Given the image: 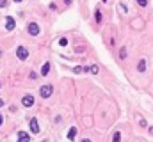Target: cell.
<instances>
[{"label":"cell","instance_id":"obj_1","mask_svg":"<svg viewBox=\"0 0 153 142\" xmlns=\"http://www.w3.org/2000/svg\"><path fill=\"white\" fill-rule=\"evenodd\" d=\"M52 92H54L52 85H43V87L39 89V94H41V98H50V96H52Z\"/></svg>","mask_w":153,"mask_h":142},{"label":"cell","instance_id":"obj_2","mask_svg":"<svg viewBox=\"0 0 153 142\" xmlns=\"http://www.w3.org/2000/svg\"><path fill=\"white\" fill-rule=\"evenodd\" d=\"M16 55H18L20 60H25L29 57V50L25 48V46H18V48H16Z\"/></svg>","mask_w":153,"mask_h":142},{"label":"cell","instance_id":"obj_3","mask_svg":"<svg viewBox=\"0 0 153 142\" xmlns=\"http://www.w3.org/2000/svg\"><path fill=\"white\" fill-rule=\"evenodd\" d=\"M27 30H29L30 36H37V34H39V25H37V23H29Z\"/></svg>","mask_w":153,"mask_h":142},{"label":"cell","instance_id":"obj_4","mask_svg":"<svg viewBox=\"0 0 153 142\" xmlns=\"http://www.w3.org/2000/svg\"><path fill=\"white\" fill-rule=\"evenodd\" d=\"M14 27H16V23H14L13 16H7L6 18V30H14Z\"/></svg>","mask_w":153,"mask_h":142},{"label":"cell","instance_id":"obj_5","mask_svg":"<svg viewBox=\"0 0 153 142\" xmlns=\"http://www.w3.org/2000/svg\"><path fill=\"white\" fill-rule=\"evenodd\" d=\"M21 103H23V107H32V105H34V96H30V94H27V96H23V100H21Z\"/></svg>","mask_w":153,"mask_h":142},{"label":"cell","instance_id":"obj_6","mask_svg":"<svg viewBox=\"0 0 153 142\" xmlns=\"http://www.w3.org/2000/svg\"><path fill=\"white\" fill-rule=\"evenodd\" d=\"M30 131H32V133H39V124H37V119H30Z\"/></svg>","mask_w":153,"mask_h":142},{"label":"cell","instance_id":"obj_7","mask_svg":"<svg viewBox=\"0 0 153 142\" xmlns=\"http://www.w3.org/2000/svg\"><path fill=\"white\" fill-rule=\"evenodd\" d=\"M18 142H30V137L25 131H20L18 133Z\"/></svg>","mask_w":153,"mask_h":142},{"label":"cell","instance_id":"obj_8","mask_svg":"<svg viewBox=\"0 0 153 142\" xmlns=\"http://www.w3.org/2000/svg\"><path fill=\"white\" fill-rule=\"evenodd\" d=\"M48 71H50V64L47 62V64H43V67H41V75L43 77H47L48 75Z\"/></svg>","mask_w":153,"mask_h":142},{"label":"cell","instance_id":"obj_9","mask_svg":"<svg viewBox=\"0 0 153 142\" xmlns=\"http://www.w3.org/2000/svg\"><path fill=\"white\" fill-rule=\"evenodd\" d=\"M75 135H77V128H71V130H70V133H68V138H70V140H73V138H75Z\"/></svg>","mask_w":153,"mask_h":142},{"label":"cell","instance_id":"obj_10","mask_svg":"<svg viewBox=\"0 0 153 142\" xmlns=\"http://www.w3.org/2000/svg\"><path fill=\"white\" fill-rule=\"evenodd\" d=\"M137 69H139L141 73H142V71L146 69V60H141V62H139V66H137Z\"/></svg>","mask_w":153,"mask_h":142},{"label":"cell","instance_id":"obj_11","mask_svg":"<svg viewBox=\"0 0 153 142\" xmlns=\"http://www.w3.org/2000/svg\"><path fill=\"white\" fill-rule=\"evenodd\" d=\"M94 20H96L98 23H102V13H100V11H96V13H94Z\"/></svg>","mask_w":153,"mask_h":142},{"label":"cell","instance_id":"obj_12","mask_svg":"<svg viewBox=\"0 0 153 142\" xmlns=\"http://www.w3.org/2000/svg\"><path fill=\"white\" fill-rule=\"evenodd\" d=\"M89 71H91L93 75H96V73H98V66H94V64H93V66H89Z\"/></svg>","mask_w":153,"mask_h":142},{"label":"cell","instance_id":"obj_13","mask_svg":"<svg viewBox=\"0 0 153 142\" xmlns=\"http://www.w3.org/2000/svg\"><path fill=\"white\" fill-rule=\"evenodd\" d=\"M119 138H121V135H119V131H116L114 137H112V142H119Z\"/></svg>","mask_w":153,"mask_h":142},{"label":"cell","instance_id":"obj_14","mask_svg":"<svg viewBox=\"0 0 153 142\" xmlns=\"http://www.w3.org/2000/svg\"><path fill=\"white\" fill-rule=\"evenodd\" d=\"M137 4H139L141 7H146V6H148V0H137Z\"/></svg>","mask_w":153,"mask_h":142},{"label":"cell","instance_id":"obj_15","mask_svg":"<svg viewBox=\"0 0 153 142\" xmlns=\"http://www.w3.org/2000/svg\"><path fill=\"white\" fill-rule=\"evenodd\" d=\"M119 57H121V59H125V57H126V48H121V52H119Z\"/></svg>","mask_w":153,"mask_h":142},{"label":"cell","instance_id":"obj_16","mask_svg":"<svg viewBox=\"0 0 153 142\" xmlns=\"http://www.w3.org/2000/svg\"><path fill=\"white\" fill-rule=\"evenodd\" d=\"M59 44H61V46H66V44H68V39H66V37H62V39L59 41Z\"/></svg>","mask_w":153,"mask_h":142},{"label":"cell","instance_id":"obj_17","mask_svg":"<svg viewBox=\"0 0 153 142\" xmlns=\"http://www.w3.org/2000/svg\"><path fill=\"white\" fill-rule=\"evenodd\" d=\"M73 71H75V73H82V71H84V67H80V66H78V67H75Z\"/></svg>","mask_w":153,"mask_h":142},{"label":"cell","instance_id":"obj_18","mask_svg":"<svg viewBox=\"0 0 153 142\" xmlns=\"http://www.w3.org/2000/svg\"><path fill=\"white\" fill-rule=\"evenodd\" d=\"M7 6V0H0V7H6Z\"/></svg>","mask_w":153,"mask_h":142},{"label":"cell","instance_id":"obj_19","mask_svg":"<svg viewBox=\"0 0 153 142\" xmlns=\"http://www.w3.org/2000/svg\"><path fill=\"white\" fill-rule=\"evenodd\" d=\"M4 123V117H2V114H0V124H2Z\"/></svg>","mask_w":153,"mask_h":142},{"label":"cell","instance_id":"obj_20","mask_svg":"<svg viewBox=\"0 0 153 142\" xmlns=\"http://www.w3.org/2000/svg\"><path fill=\"white\" fill-rule=\"evenodd\" d=\"M149 133H151V135H153V126H151V128H149Z\"/></svg>","mask_w":153,"mask_h":142},{"label":"cell","instance_id":"obj_21","mask_svg":"<svg viewBox=\"0 0 153 142\" xmlns=\"http://www.w3.org/2000/svg\"><path fill=\"white\" fill-rule=\"evenodd\" d=\"M0 107H4V101H2V100H0Z\"/></svg>","mask_w":153,"mask_h":142},{"label":"cell","instance_id":"obj_22","mask_svg":"<svg viewBox=\"0 0 153 142\" xmlns=\"http://www.w3.org/2000/svg\"><path fill=\"white\" fill-rule=\"evenodd\" d=\"M82 142H91V140H89V138H85V140H82Z\"/></svg>","mask_w":153,"mask_h":142},{"label":"cell","instance_id":"obj_23","mask_svg":"<svg viewBox=\"0 0 153 142\" xmlns=\"http://www.w3.org/2000/svg\"><path fill=\"white\" fill-rule=\"evenodd\" d=\"M14 2H21V0H14Z\"/></svg>","mask_w":153,"mask_h":142},{"label":"cell","instance_id":"obj_24","mask_svg":"<svg viewBox=\"0 0 153 142\" xmlns=\"http://www.w3.org/2000/svg\"><path fill=\"white\" fill-rule=\"evenodd\" d=\"M103 2H107V0H103Z\"/></svg>","mask_w":153,"mask_h":142},{"label":"cell","instance_id":"obj_25","mask_svg":"<svg viewBox=\"0 0 153 142\" xmlns=\"http://www.w3.org/2000/svg\"><path fill=\"white\" fill-rule=\"evenodd\" d=\"M0 85H2V84H0Z\"/></svg>","mask_w":153,"mask_h":142}]
</instances>
